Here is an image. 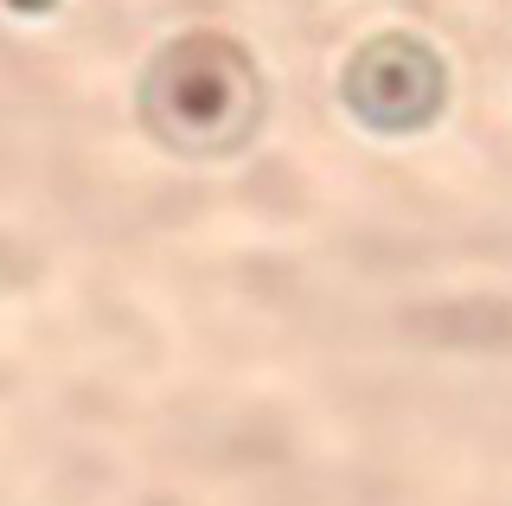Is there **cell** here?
Masks as SVG:
<instances>
[{
	"mask_svg": "<svg viewBox=\"0 0 512 506\" xmlns=\"http://www.w3.org/2000/svg\"><path fill=\"white\" fill-rule=\"evenodd\" d=\"M442 58L429 52L423 39L384 33L372 45H359V58L346 65V103L359 122H372L384 135H410L423 129L429 116L442 109Z\"/></svg>",
	"mask_w": 512,
	"mask_h": 506,
	"instance_id": "cell-2",
	"label": "cell"
},
{
	"mask_svg": "<svg viewBox=\"0 0 512 506\" xmlns=\"http://www.w3.org/2000/svg\"><path fill=\"white\" fill-rule=\"evenodd\" d=\"M7 7H20V13H45L52 0H7Z\"/></svg>",
	"mask_w": 512,
	"mask_h": 506,
	"instance_id": "cell-3",
	"label": "cell"
},
{
	"mask_svg": "<svg viewBox=\"0 0 512 506\" xmlns=\"http://www.w3.org/2000/svg\"><path fill=\"white\" fill-rule=\"evenodd\" d=\"M263 84L244 45L218 33H186L148 65L141 77V116L167 148L186 154H224L256 129Z\"/></svg>",
	"mask_w": 512,
	"mask_h": 506,
	"instance_id": "cell-1",
	"label": "cell"
}]
</instances>
